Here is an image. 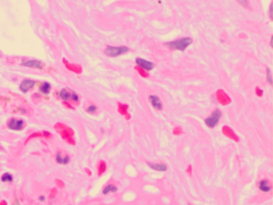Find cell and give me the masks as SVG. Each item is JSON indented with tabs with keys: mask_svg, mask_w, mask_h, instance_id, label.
Listing matches in <instances>:
<instances>
[{
	"mask_svg": "<svg viewBox=\"0 0 273 205\" xmlns=\"http://www.w3.org/2000/svg\"><path fill=\"white\" fill-rule=\"evenodd\" d=\"M116 191H117V188H116V187H115L114 185H108L104 189V192H103V193L106 195L109 192H115Z\"/></svg>",
	"mask_w": 273,
	"mask_h": 205,
	"instance_id": "cell-15",
	"label": "cell"
},
{
	"mask_svg": "<svg viewBox=\"0 0 273 205\" xmlns=\"http://www.w3.org/2000/svg\"><path fill=\"white\" fill-rule=\"evenodd\" d=\"M40 90L42 93H43V94H47L49 92H50L51 84H49V83H46V82L43 83V84L40 86Z\"/></svg>",
	"mask_w": 273,
	"mask_h": 205,
	"instance_id": "cell-13",
	"label": "cell"
},
{
	"mask_svg": "<svg viewBox=\"0 0 273 205\" xmlns=\"http://www.w3.org/2000/svg\"><path fill=\"white\" fill-rule=\"evenodd\" d=\"M35 86V81L30 80V79H25L20 84L19 88L23 92H27L29 90L34 88Z\"/></svg>",
	"mask_w": 273,
	"mask_h": 205,
	"instance_id": "cell-7",
	"label": "cell"
},
{
	"mask_svg": "<svg viewBox=\"0 0 273 205\" xmlns=\"http://www.w3.org/2000/svg\"><path fill=\"white\" fill-rule=\"evenodd\" d=\"M137 65H139V67H141L143 69L147 70V71H151L152 69H153L155 65H154L153 62H149V61H147L145 59H140V58H137L136 60Z\"/></svg>",
	"mask_w": 273,
	"mask_h": 205,
	"instance_id": "cell-5",
	"label": "cell"
},
{
	"mask_svg": "<svg viewBox=\"0 0 273 205\" xmlns=\"http://www.w3.org/2000/svg\"><path fill=\"white\" fill-rule=\"evenodd\" d=\"M149 100H150L151 103H152L154 107H155L156 109H159V110H161L163 108L160 100H159V99L156 95H150L149 96Z\"/></svg>",
	"mask_w": 273,
	"mask_h": 205,
	"instance_id": "cell-8",
	"label": "cell"
},
{
	"mask_svg": "<svg viewBox=\"0 0 273 205\" xmlns=\"http://www.w3.org/2000/svg\"><path fill=\"white\" fill-rule=\"evenodd\" d=\"M128 51V48L126 46H107V48L104 51V53L107 55V56L110 57H116L120 55H123L124 53H127Z\"/></svg>",
	"mask_w": 273,
	"mask_h": 205,
	"instance_id": "cell-2",
	"label": "cell"
},
{
	"mask_svg": "<svg viewBox=\"0 0 273 205\" xmlns=\"http://www.w3.org/2000/svg\"><path fill=\"white\" fill-rule=\"evenodd\" d=\"M148 165L154 170H156V171H164L167 170V166L164 164H151V163H148Z\"/></svg>",
	"mask_w": 273,
	"mask_h": 205,
	"instance_id": "cell-10",
	"label": "cell"
},
{
	"mask_svg": "<svg viewBox=\"0 0 273 205\" xmlns=\"http://www.w3.org/2000/svg\"><path fill=\"white\" fill-rule=\"evenodd\" d=\"M3 182H12L13 181V176L10 173H4L3 176L1 177Z\"/></svg>",
	"mask_w": 273,
	"mask_h": 205,
	"instance_id": "cell-14",
	"label": "cell"
},
{
	"mask_svg": "<svg viewBox=\"0 0 273 205\" xmlns=\"http://www.w3.org/2000/svg\"><path fill=\"white\" fill-rule=\"evenodd\" d=\"M56 159L58 164H68L70 161V158L68 155H66V156L64 157H62L61 156V154L59 153H58L57 155H56Z\"/></svg>",
	"mask_w": 273,
	"mask_h": 205,
	"instance_id": "cell-9",
	"label": "cell"
},
{
	"mask_svg": "<svg viewBox=\"0 0 273 205\" xmlns=\"http://www.w3.org/2000/svg\"><path fill=\"white\" fill-rule=\"evenodd\" d=\"M22 65L27 67L37 68V69H43V64L39 60H27L23 62Z\"/></svg>",
	"mask_w": 273,
	"mask_h": 205,
	"instance_id": "cell-6",
	"label": "cell"
},
{
	"mask_svg": "<svg viewBox=\"0 0 273 205\" xmlns=\"http://www.w3.org/2000/svg\"><path fill=\"white\" fill-rule=\"evenodd\" d=\"M65 63H66V67L67 68L68 70H70V71H72V72H76V73H79V72H81V67L79 66H77V65L75 64H71V63H68L67 61H64Z\"/></svg>",
	"mask_w": 273,
	"mask_h": 205,
	"instance_id": "cell-12",
	"label": "cell"
},
{
	"mask_svg": "<svg viewBox=\"0 0 273 205\" xmlns=\"http://www.w3.org/2000/svg\"><path fill=\"white\" fill-rule=\"evenodd\" d=\"M192 43V39L191 38H182L180 39L166 43V46L169 48L175 49V50L184 51L191 43Z\"/></svg>",
	"mask_w": 273,
	"mask_h": 205,
	"instance_id": "cell-1",
	"label": "cell"
},
{
	"mask_svg": "<svg viewBox=\"0 0 273 205\" xmlns=\"http://www.w3.org/2000/svg\"><path fill=\"white\" fill-rule=\"evenodd\" d=\"M40 201H44V200H45V197H44V196H40Z\"/></svg>",
	"mask_w": 273,
	"mask_h": 205,
	"instance_id": "cell-23",
	"label": "cell"
},
{
	"mask_svg": "<svg viewBox=\"0 0 273 205\" xmlns=\"http://www.w3.org/2000/svg\"><path fill=\"white\" fill-rule=\"evenodd\" d=\"M270 18H272V6L270 7Z\"/></svg>",
	"mask_w": 273,
	"mask_h": 205,
	"instance_id": "cell-21",
	"label": "cell"
},
{
	"mask_svg": "<svg viewBox=\"0 0 273 205\" xmlns=\"http://www.w3.org/2000/svg\"><path fill=\"white\" fill-rule=\"evenodd\" d=\"M19 110H20V111H21V112L23 113V114H26V113H27V111H26L25 110H24V109H23V108H20Z\"/></svg>",
	"mask_w": 273,
	"mask_h": 205,
	"instance_id": "cell-22",
	"label": "cell"
},
{
	"mask_svg": "<svg viewBox=\"0 0 273 205\" xmlns=\"http://www.w3.org/2000/svg\"><path fill=\"white\" fill-rule=\"evenodd\" d=\"M70 98L72 99V100L75 102H78L79 100V96H78V94H76L75 93H72V94H70Z\"/></svg>",
	"mask_w": 273,
	"mask_h": 205,
	"instance_id": "cell-19",
	"label": "cell"
},
{
	"mask_svg": "<svg viewBox=\"0 0 273 205\" xmlns=\"http://www.w3.org/2000/svg\"><path fill=\"white\" fill-rule=\"evenodd\" d=\"M237 1L244 7H249V3H248V0H237Z\"/></svg>",
	"mask_w": 273,
	"mask_h": 205,
	"instance_id": "cell-20",
	"label": "cell"
},
{
	"mask_svg": "<svg viewBox=\"0 0 273 205\" xmlns=\"http://www.w3.org/2000/svg\"><path fill=\"white\" fill-rule=\"evenodd\" d=\"M220 117H221V113L219 110H216V111L213 112V114L211 115V117L207 118L205 120L206 124L209 127H214L216 124L218 123L219 120H220Z\"/></svg>",
	"mask_w": 273,
	"mask_h": 205,
	"instance_id": "cell-3",
	"label": "cell"
},
{
	"mask_svg": "<svg viewBox=\"0 0 273 205\" xmlns=\"http://www.w3.org/2000/svg\"><path fill=\"white\" fill-rule=\"evenodd\" d=\"M96 110H97V107H95V105L89 106V107H88V109H87V111H88L89 113L95 112V111H96Z\"/></svg>",
	"mask_w": 273,
	"mask_h": 205,
	"instance_id": "cell-18",
	"label": "cell"
},
{
	"mask_svg": "<svg viewBox=\"0 0 273 205\" xmlns=\"http://www.w3.org/2000/svg\"><path fill=\"white\" fill-rule=\"evenodd\" d=\"M23 125H24V122L23 120H16V119H11L9 121L7 126L11 130L19 131L23 129Z\"/></svg>",
	"mask_w": 273,
	"mask_h": 205,
	"instance_id": "cell-4",
	"label": "cell"
},
{
	"mask_svg": "<svg viewBox=\"0 0 273 205\" xmlns=\"http://www.w3.org/2000/svg\"><path fill=\"white\" fill-rule=\"evenodd\" d=\"M267 80L269 82L270 84H272V77H271V71L269 69L267 70Z\"/></svg>",
	"mask_w": 273,
	"mask_h": 205,
	"instance_id": "cell-17",
	"label": "cell"
},
{
	"mask_svg": "<svg viewBox=\"0 0 273 205\" xmlns=\"http://www.w3.org/2000/svg\"><path fill=\"white\" fill-rule=\"evenodd\" d=\"M260 189L264 192H268L271 190V187L267 180H262L260 182Z\"/></svg>",
	"mask_w": 273,
	"mask_h": 205,
	"instance_id": "cell-11",
	"label": "cell"
},
{
	"mask_svg": "<svg viewBox=\"0 0 273 205\" xmlns=\"http://www.w3.org/2000/svg\"><path fill=\"white\" fill-rule=\"evenodd\" d=\"M70 94H70V93L65 89H63L62 91H60V93H59V95H60V97L63 99L64 101H66V100H67L68 99L70 98Z\"/></svg>",
	"mask_w": 273,
	"mask_h": 205,
	"instance_id": "cell-16",
	"label": "cell"
}]
</instances>
